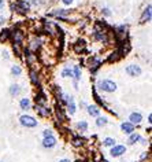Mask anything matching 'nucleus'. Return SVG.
<instances>
[{"label": "nucleus", "mask_w": 152, "mask_h": 162, "mask_svg": "<svg viewBox=\"0 0 152 162\" xmlns=\"http://www.w3.org/2000/svg\"><path fill=\"white\" fill-rule=\"evenodd\" d=\"M32 8V4L30 2H26V0H17L12 4V11L18 12V14H27Z\"/></svg>", "instance_id": "2"}, {"label": "nucleus", "mask_w": 152, "mask_h": 162, "mask_svg": "<svg viewBox=\"0 0 152 162\" xmlns=\"http://www.w3.org/2000/svg\"><path fill=\"white\" fill-rule=\"evenodd\" d=\"M75 162H82V161H75Z\"/></svg>", "instance_id": "42"}, {"label": "nucleus", "mask_w": 152, "mask_h": 162, "mask_svg": "<svg viewBox=\"0 0 152 162\" xmlns=\"http://www.w3.org/2000/svg\"><path fill=\"white\" fill-rule=\"evenodd\" d=\"M10 36H11V30H10V29H3L2 32H0V41L8 40Z\"/></svg>", "instance_id": "27"}, {"label": "nucleus", "mask_w": 152, "mask_h": 162, "mask_svg": "<svg viewBox=\"0 0 152 162\" xmlns=\"http://www.w3.org/2000/svg\"><path fill=\"white\" fill-rule=\"evenodd\" d=\"M50 135H54V133H52V130H51V129H44V130H43V137L50 136Z\"/></svg>", "instance_id": "34"}, {"label": "nucleus", "mask_w": 152, "mask_h": 162, "mask_svg": "<svg viewBox=\"0 0 152 162\" xmlns=\"http://www.w3.org/2000/svg\"><path fill=\"white\" fill-rule=\"evenodd\" d=\"M96 126H99V128H103V126H106L107 124H108V118L107 117H96Z\"/></svg>", "instance_id": "21"}, {"label": "nucleus", "mask_w": 152, "mask_h": 162, "mask_svg": "<svg viewBox=\"0 0 152 162\" xmlns=\"http://www.w3.org/2000/svg\"><path fill=\"white\" fill-rule=\"evenodd\" d=\"M115 30H116V34H125V33H126V30H127V26H125V25L116 26V27H115Z\"/></svg>", "instance_id": "32"}, {"label": "nucleus", "mask_w": 152, "mask_h": 162, "mask_svg": "<svg viewBox=\"0 0 152 162\" xmlns=\"http://www.w3.org/2000/svg\"><path fill=\"white\" fill-rule=\"evenodd\" d=\"M84 142H85V140L82 139L81 136H74L73 139H71V144H73L74 147H81L82 144H84Z\"/></svg>", "instance_id": "25"}, {"label": "nucleus", "mask_w": 152, "mask_h": 162, "mask_svg": "<svg viewBox=\"0 0 152 162\" xmlns=\"http://www.w3.org/2000/svg\"><path fill=\"white\" fill-rule=\"evenodd\" d=\"M19 124L23 126V128L30 129V128H36V126L39 125V121L30 114H22L19 117Z\"/></svg>", "instance_id": "3"}, {"label": "nucleus", "mask_w": 152, "mask_h": 162, "mask_svg": "<svg viewBox=\"0 0 152 162\" xmlns=\"http://www.w3.org/2000/svg\"><path fill=\"white\" fill-rule=\"evenodd\" d=\"M4 6H6V2H4V0H0V10L4 8Z\"/></svg>", "instance_id": "37"}, {"label": "nucleus", "mask_w": 152, "mask_h": 162, "mask_svg": "<svg viewBox=\"0 0 152 162\" xmlns=\"http://www.w3.org/2000/svg\"><path fill=\"white\" fill-rule=\"evenodd\" d=\"M55 113H56V117L59 118V121H64V120H66V114H64L63 109H62L59 105L55 106Z\"/></svg>", "instance_id": "20"}, {"label": "nucleus", "mask_w": 152, "mask_h": 162, "mask_svg": "<svg viewBox=\"0 0 152 162\" xmlns=\"http://www.w3.org/2000/svg\"><path fill=\"white\" fill-rule=\"evenodd\" d=\"M70 14L69 10H64V8H58V10H54L52 12H51V15H55L56 18L59 19H66V17Z\"/></svg>", "instance_id": "14"}, {"label": "nucleus", "mask_w": 152, "mask_h": 162, "mask_svg": "<svg viewBox=\"0 0 152 162\" xmlns=\"http://www.w3.org/2000/svg\"><path fill=\"white\" fill-rule=\"evenodd\" d=\"M129 137H127V144L129 146H134L136 143H139L140 142V137L141 135L140 133H137V132H133V133H130V135H127Z\"/></svg>", "instance_id": "16"}, {"label": "nucleus", "mask_w": 152, "mask_h": 162, "mask_svg": "<svg viewBox=\"0 0 152 162\" xmlns=\"http://www.w3.org/2000/svg\"><path fill=\"white\" fill-rule=\"evenodd\" d=\"M77 129H78V132H86L89 128V125H88V122L85 121V120H81V121H78L77 122Z\"/></svg>", "instance_id": "22"}, {"label": "nucleus", "mask_w": 152, "mask_h": 162, "mask_svg": "<svg viewBox=\"0 0 152 162\" xmlns=\"http://www.w3.org/2000/svg\"><path fill=\"white\" fill-rule=\"evenodd\" d=\"M86 111H88V114L93 117V118L100 115V107L97 105H88L86 106Z\"/></svg>", "instance_id": "13"}, {"label": "nucleus", "mask_w": 152, "mask_h": 162, "mask_svg": "<svg viewBox=\"0 0 152 162\" xmlns=\"http://www.w3.org/2000/svg\"><path fill=\"white\" fill-rule=\"evenodd\" d=\"M147 157H148V154H147V153H143V155H141V157H140V160H141V161H143V160H145V158H147Z\"/></svg>", "instance_id": "39"}, {"label": "nucleus", "mask_w": 152, "mask_h": 162, "mask_svg": "<svg viewBox=\"0 0 152 162\" xmlns=\"http://www.w3.org/2000/svg\"><path fill=\"white\" fill-rule=\"evenodd\" d=\"M134 129H136V126H134L132 122H129V121H125V122L121 124V130H122L125 135H130V133H133Z\"/></svg>", "instance_id": "12"}, {"label": "nucleus", "mask_w": 152, "mask_h": 162, "mask_svg": "<svg viewBox=\"0 0 152 162\" xmlns=\"http://www.w3.org/2000/svg\"><path fill=\"white\" fill-rule=\"evenodd\" d=\"M115 143H116V140L114 137H106L103 140V146L104 147H112V146H115Z\"/></svg>", "instance_id": "30"}, {"label": "nucleus", "mask_w": 152, "mask_h": 162, "mask_svg": "<svg viewBox=\"0 0 152 162\" xmlns=\"http://www.w3.org/2000/svg\"><path fill=\"white\" fill-rule=\"evenodd\" d=\"M88 63H89V66H91V69H97L100 65H102V59L97 56H91L88 59Z\"/></svg>", "instance_id": "17"}, {"label": "nucleus", "mask_w": 152, "mask_h": 162, "mask_svg": "<svg viewBox=\"0 0 152 162\" xmlns=\"http://www.w3.org/2000/svg\"><path fill=\"white\" fill-rule=\"evenodd\" d=\"M62 3H63L64 6H71L74 3V0H62Z\"/></svg>", "instance_id": "35"}, {"label": "nucleus", "mask_w": 152, "mask_h": 162, "mask_svg": "<svg viewBox=\"0 0 152 162\" xmlns=\"http://www.w3.org/2000/svg\"><path fill=\"white\" fill-rule=\"evenodd\" d=\"M48 101V96L45 95V92L44 91H40L36 94V96H34V102H36V105H41V106H45V103Z\"/></svg>", "instance_id": "10"}, {"label": "nucleus", "mask_w": 152, "mask_h": 162, "mask_svg": "<svg viewBox=\"0 0 152 162\" xmlns=\"http://www.w3.org/2000/svg\"><path fill=\"white\" fill-rule=\"evenodd\" d=\"M30 81L33 85H39V74L36 70H30Z\"/></svg>", "instance_id": "29"}, {"label": "nucleus", "mask_w": 152, "mask_h": 162, "mask_svg": "<svg viewBox=\"0 0 152 162\" xmlns=\"http://www.w3.org/2000/svg\"><path fill=\"white\" fill-rule=\"evenodd\" d=\"M81 76H82L81 67H79V66H74L73 67V80L79 81V80H81Z\"/></svg>", "instance_id": "24"}, {"label": "nucleus", "mask_w": 152, "mask_h": 162, "mask_svg": "<svg viewBox=\"0 0 152 162\" xmlns=\"http://www.w3.org/2000/svg\"><path fill=\"white\" fill-rule=\"evenodd\" d=\"M125 73L127 76H130V77H140L141 74H143V69H141L139 65H129V66H126L125 69Z\"/></svg>", "instance_id": "5"}, {"label": "nucleus", "mask_w": 152, "mask_h": 162, "mask_svg": "<svg viewBox=\"0 0 152 162\" xmlns=\"http://www.w3.org/2000/svg\"><path fill=\"white\" fill-rule=\"evenodd\" d=\"M60 76L63 78H73V69H70V67H64L63 70L60 71Z\"/></svg>", "instance_id": "26"}, {"label": "nucleus", "mask_w": 152, "mask_h": 162, "mask_svg": "<svg viewBox=\"0 0 152 162\" xmlns=\"http://www.w3.org/2000/svg\"><path fill=\"white\" fill-rule=\"evenodd\" d=\"M3 56H4L6 59H8V52H3Z\"/></svg>", "instance_id": "41"}, {"label": "nucleus", "mask_w": 152, "mask_h": 162, "mask_svg": "<svg viewBox=\"0 0 152 162\" xmlns=\"http://www.w3.org/2000/svg\"><path fill=\"white\" fill-rule=\"evenodd\" d=\"M151 19H152V6L151 4H148L145 8H144V11L143 14H141V19H140V23H148V22H151Z\"/></svg>", "instance_id": "6"}, {"label": "nucleus", "mask_w": 152, "mask_h": 162, "mask_svg": "<svg viewBox=\"0 0 152 162\" xmlns=\"http://www.w3.org/2000/svg\"><path fill=\"white\" fill-rule=\"evenodd\" d=\"M152 122V115L150 114V115H148V124H151Z\"/></svg>", "instance_id": "40"}, {"label": "nucleus", "mask_w": 152, "mask_h": 162, "mask_svg": "<svg viewBox=\"0 0 152 162\" xmlns=\"http://www.w3.org/2000/svg\"><path fill=\"white\" fill-rule=\"evenodd\" d=\"M84 47H85V41L79 39L77 41V44H75V52H78V54L82 52V51H84Z\"/></svg>", "instance_id": "31"}, {"label": "nucleus", "mask_w": 152, "mask_h": 162, "mask_svg": "<svg viewBox=\"0 0 152 162\" xmlns=\"http://www.w3.org/2000/svg\"><path fill=\"white\" fill-rule=\"evenodd\" d=\"M58 162H71V161L69 160V158H62V160H59Z\"/></svg>", "instance_id": "38"}, {"label": "nucleus", "mask_w": 152, "mask_h": 162, "mask_svg": "<svg viewBox=\"0 0 152 162\" xmlns=\"http://www.w3.org/2000/svg\"><path fill=\"white\" fill-rule=\"evenodd\" d=\"M56 143H58V140L54 135L43 137V147L44 149H54V147L56 146Z\"/></svg>", "instance_id": "8"}, {"label": "nucleus", "mask_w": 152, "mask_h": 162, "mask_svg": "<svg viewBox=\"0 0 152 162\" xmlns=\"http://www.w3.org/2000/svg\"><path fill=\"white\" fill-rule=\"evenodd\" d=\"M34 109H36L37 114L40 117H43V118H47V117L51 115V109L47 107V106H41V105H36L34 106Z\"/></svg>", "instance_id": "9"}, {"label": "nucleus", "mask_w": 152, "mask_h": 162, "mask_svg": "<svg viewBox=\"0 0 152 162\" xmlns=\"http://www.w3.org/2000/svg\"><path fill=\"white\" fill-rule=\"evenodd\" d=\"M93 39L96 41H100V43H104L107 44L108 43V37H107V33L104 32L103 29H95V32H93Z\"/></svg>", "instance_id": "7"}, {"label": "nucleus", "mask_w": 152, "mask_h": 162, "mask_svg": "<svg viewBox=\"0 0 152 162\" xmlns=\"http://www.w3.org/2000/svg\"><path fill=\"white\" fill-rule=\"evenodd\" d=\"M123 154H126V146L123 144H115V146L110 147V155L112 158H119Z\"/></svg>", "instance_id": "4"}, {"label": "nucleus", "mask_w": 152, "mask_h": 162, "mask_svg": "<svg viewBox=\"0 0 152 162\" xmlns=\"http://www.w3.org/2000/svg\"><path fill=\"white\" fill-rule=\"evenodd\" d=\"M102 14L104 17H107V18H108V17H111L112 15V12H111V10L108 8V7H103L102 8Z\"/></svg>", "instance_id": "33"}, {"label": "nucleus", "mask_w": 152, "mask_h": 162, "mask_svg": "<svg viewBox=\"0 0 152 162\" xmlns=\"http://www.w3.org/2000/svg\"><path fill=\"white\" fill-rule=\"evenodd\" d=\"M41 44H43V41H41V39H34L32 43H30L29 46V50L33 51V52H37V50H40Z\"/></svg>", "instance_id": "19"}, {"label": "nucleus", "mask_w": 152, "mask_h": 162, "mask_svg": "<svg viewBox=\"0 0 152 162\" xmlns=\"http://www.w3.org/2000/svg\"><path fill=\"white\" fill-rule=\"evenodd\" d=\"M11 74L15 76V77L21 76V74H22V67H21L19 65H12V66H11Z\"/></svg>", "instance_id": "28"}, {"label": "nucleus", "mask_w": 152, "mask_h": 162, "mask_svg": "<svg viewBox=\"0 0 152 162\" xmlns=\"http://www.w3.org/2000/svg\"><path fill=\"white\" fill-rule=\"evenodd\" d=\"M97 88H99L102 92H106V94H112V92L116 91L118 85H116L115 81L106 78V80H99V81H97Z\"/></svg>", "instance_id": "1"}, {"label": "nucleus", "mask_w": 152, "mask_h": 162, "mask_svg": "<svg viewBox=\"0 0 152 162\" xmlns=\"http://www.w3.org/2000/svg\"><path fill=\"white\" fill-rule=\"evenodd\" d=\"M21 94V87L18 84H11L10 85V95L11 96H18Z\"/></svg>", "instance_id": "23"}, {"label": "nucleus", "mask_w": 152, "mask_h": 162, "mask_svg": "<svg viewBox=\"0 0 152 162\" xmlns=\"http://www.w3.org/2000/svg\"><path fill=\"white\" fill-rule=\"evenodd\" d=\"M66 106H67V111L70 113V115H74L75 114V110H77V106H75L74 98L69 96V99H67V102H66Z\"/></svg>", "instance_id": "15"}, {"label": "nucleus", "mask_w": 152, "mask_h": 162, "mask_svg": "<svg viewBox=\"0 0 152 162\" xmlns=\"http://www.w3.org/2000/svg\"><path fill=\"white\" fill-rule=\"evenodd\" d=\"M129 122H132L133 125H139L143 122V114L140 111H133L129 115Z\"/></svg>", "instance_id": "11"}, {"label": "nucleus", "mask_w": 152, "mask_h": 162, "mask_svg": "<svg viewBox=\"0 0 152 162\" xmlns=\"http://www.w3.org/2000/svg\"><path fill=\"white\" fill-rule=\"evenodd\" d=\"M6 23V18L4 17H0V26H3Z\"/></svg>", "instance_id": "36"}, {"label": "nucleus", "mask_w": 152, "mask_h": 162, "mask_svg": "<svg viewBox=\"0 0 152 162\" xmlns=\"http://www.w3.org/2000/svg\"><path fill=\"white\" fill-rule=\"evenodd\" d=\"M19 107L21 110H29L30 107H32V102H30L29 98H22L19 101Z\"/></svg>", "instance_id": "18"}]
</instances>
